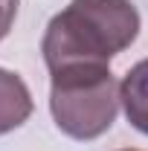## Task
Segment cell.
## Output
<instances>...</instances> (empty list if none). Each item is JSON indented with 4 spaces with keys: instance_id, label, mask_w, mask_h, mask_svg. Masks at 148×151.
I'll use <instances>...</instances> for the list:
<instances>
[{
    "instance_id": "obj_1",
    "label": "cell",
    "mask_w": 148,
    "mask_h": 151,
    "mask_svg": "<svg viewBox=\"0 0 148 151\" xmlns=\"http://www.w3.org/2000/svg\"><path fill=\"white\" fill-rule=\"evenodd\" d=\"M139 35V12L131 0H70L47 23L41 52L50 73L75 64H111Z\"/></svg>"
},
{
    "instance_id": "obj_4",
    "label": "cell",
    "mask_w": 148,
    "mask_h": 151,
    "mask_svg": "<svg viewBox=\"0 0 148 151\" xmlns=\"http://www.w3.org/2000/svg\"><path fill=\"white\" fill-rule=\"evenodd\" d=\"M119 99L128 122L148 137V58L134 64L119 81Z\"/></svg>"
},
{
    "instance_id": "obj_5",
    "label": "cell",
    "mask_w": 148,
    "mask_h": 151,
    "mask_svg": "<svg viewBox=\"0 0 148 151\" xmlns=\"http://www.w3.org/2000/svg\"><path fill=\"white\" fill-rule=\"evenodd\" d=\"M15 18H18V0H0V41L9 35Z\"/></svg>"
},
{
    "instance_id": "obj_6",
    "label": "cell",
    "mask_w": 148,
    "mask_h": 151,
    "mask_svg": "<svg viewBox=\"0 0 148 151\" xmlns=\"http://www.w3.org/2000/svg\"><path fill=\"white\" fill-rule=\"evenodd\" d=\"M122 151H137V148H122Z\"/></svg>"
},
{
    "instance_id": "obj_3",
    "label": "cell",
    "mask_w": 148,
    "mask_h": 151,
    "mask_svg": "<svg viewBox=\"0 0 148 151\" xmlns=\"http://www.w3.org/2000/svg\"><path fill=\"white\" fill-rule=\"evenodd\" d=\"M32 93L18 73L0 67V134L20 128L32 116Z\"/></svg>"
},
{
    "instance_id": "obj_2",
    "label": "cell",
    "mask_w": 148,
    "mask_h": 151,
    "mask_svg": "<svg viewBox=\"0 0 148 151\" xmlns=\"http://www.w3.org/2000/svg\"><path fill=\"white\" fill-rule=\"evenodd\" d=\"M50 76V111L58 131L81 142L111 131L122 99L119 81L108 64H75Z\"/></svg>"
}]
</instances>
